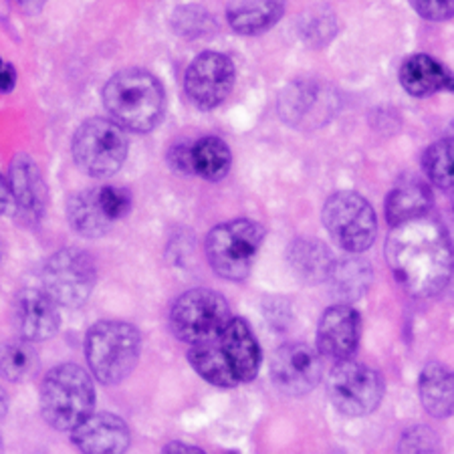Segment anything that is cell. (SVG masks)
Returning a JSON list of instances; mask_svg holds the SVG:
<instances>
[{
    "label": "cell",
    "mask_w": 454,
    "mask_h": 454,
    "mask_svg": "<svg viewBox=\"0 0 454 454\" xmlns=\"http://www.w3.org/2000/svg\"><path fill=\"white\" fill-rule=\"evenodd\" d=\"M190 160H192V172L208 182L223 180L232 164L229 144L216 136H204L190 145Z\"/></svg>",
    "instance_id": "d4e9b609"
},
{
    "label": "cell",
    "mask_w": 454,
    "mask_h": 454,
    "mask_svg": "<svg viewBox=\"0 0 454 454\" xmlns=\"http://www.w3.org/2000/svg\"><path fill=\"white\" fill-rule=\"evenodd\" d=\"M4 67V61H3V59H0V69H3Z\"/></svg>",
    "instance_id": "74e56055"
},
{
    "label": "cell",
    "mask_w": 454,
    "mask_h": 454,
    "mask_svg": "<svg viewBox=\"0 0 454 454\" xmlns=\"http://www.w3.org/2000/svg\"><path fill=\"white\" fill-rule=\"evenodd\" d=\"M229 454H239V452H229Z\"/></svg>",
    "instance_id": "f35d334b"
},
{
    "label": "cell",
    "mask_w": 454,
    "mask_h": 454,
    "mask_svg": "<svg viewBox=\"0 0 454 454\" xmlns=\"http://www.w3.org/2000/svg\"><path fill=\"white\" fill-rule=\"evenodd\" d=\"M398 454H441V441L432 428L412 427L402 434Z\"/></svg>",
    "instance_id": "f1b7e54d"
},
{
    "label": "cell",
    "mask_w": 454,
    "mask_h": 454,
    "mask_svg": "<svg viewBox=\"0 0 454 454\" xmlns=\"http://www.w3.org/2000/svg\"><path fill=\"white\" fill-rule=\"evenodd\" d=\"M17 85V71L12 65L4 63V67L0 69V93H11Z\"/></svg>",
    "instance_id": "836d02e7"
},
{
    "label": "cell",
    "mask_w": 454,
    "mask_h": 454,
    "mask_svg": "<svg viewBox=\"0 0 454 454\" xmlns=\"http://www.w3.org/2000/svg\"><path fill=\"white\" fill-rule=\"evenodd\" d=\"M128 150L126 131L104 117L83 121L73 136V158L93 178H109L120 172Z\"/></svg>",
    "instance_id": "8992f818"
},
{
    "label": "cell",
    "mask_w": 454,
    "mask_h": 454,
    "mask_svg": "<svg viewBox=\"0 0 454 454\" xmlns=\"http://www.w3.org/2000/svg\"><path fill=\"white\" fill-rule=\"evenodd\" d=\"M218 346L229 362L237 382H251L261 368V348L253 329L245 319L232 317L223 333L218 335Z\"/></svg>",
    "instance_id": "e0dca14e"
},
{
    "label": "cell",
    "mask_w": 454,
    "mask_h": 454,
    "mask_svg": "<svg viewBox=\"0 0 454 454\" xmlns=\"http://www.w3.org/2000/svg\"><path fill=\"white\" fill-rule=\"evenodd\" d=\"M14 196L9 180L0 174V216H11L14 215Z\"/></svg>",
    "instance_id": "d6a6232c"
},
{
    "label": "cell",
    "mask_w": 454,
    "mask_h": 454,
    "mask_svg": "<svg viewBox=\"0 0 454 454\" xmlns=\"http://www.w3.org/2000/svg\"><path fill=\"white\" fill-rule=\"evenodd\" d=\"M162 454H207L199 446H192V444H184V442H170L162 450Z\"/></svg>",
    "instance_id": "e575fe53"
},
{
    "label": "cell",
    "mask_w": 454,
    "mask_h": 454,
    "mask_svg": "<svg viewBox=\"0 0 454 454\" xmlns=\"http://www.w3.org/2000/svg\"><path fill=\"white\" fill-rule=\"evenodd\" d=\"M188 362L196 370V373L212 386L232 387L239 384L237 378L232 376V370L229 362H226L221 346H218V338L212 341L194 343L188 351Z\"/></svg>",
    "instance_id": "484cf974"
},
{
    "label": "cell",
    "mask_w": 454,
    "mask_h": 454,
    "mask_svg": "<svg viewBox=\"0 0 454 454\" xmlns=\"http://www.w3.org/2000/svg\"><path fill=\"white\" fill-rule=\"evenodd\" d=\"M424 172H427L432 184L450 190L452 188V140L444 137V140L432 144L430 148L424 152L422 158Z\"/></svg>",
    "instance_id": "83f0119b"
},
{
    "label": "cell",
    "mask_w": 454,
    "mask_h": 454,
    "mask_svg": "<svg viewBox=\"0 0 454 454\" xmlns=\"http://www.w3.org/2000/svg\"><path fill=\"white\" fill-rule=\"evenodd\" d=\"M98 283V267L83 248H61L43 269V291L57 305L77 309L91 297Z\"/></svg>",
    "instance_id": "ba28073f"
},
{
    "label": "cell",
    "mask_w": 454,
    "mask_h": 454,
    "mask_svg": "<svg viewBox=\"0 0 454 454\" xmlns=\"http://www.w3.org/2000/svg\"><path fill=\"white\" fill-rule=\"evenodd\" d=\"M362 319L351 305H333L321 315L317 327V351L319 356L332 360H349L360 343Z\"/></svg>",
    "instance_id": "4fadbf2b"
},
{
    "label": "cell",
    "mask_w": 454,
    "mask_h": 454,
    "mask_svg": "<svg viewBox=\"0 0 454 454\" xmlns=\"http://www.w3.org/2000/svg\"><path fill=\"white\" fill-rule=\"evenodd\" d=\"M98 199H99V204H101V210H104V215L112 223L120 221V218L129 215L131 194L128 192L126 188L106 184V186L98 188Z\"/></svg>",
    "instance_id": "f546056e"
},
{
    "label": "cell",
    "mask_w": 454,
    "mask_h": 454,
    "mask_svg": "<svg viewBox=\"0 0 454 454\" xmlns=\"http://www.w3.org/2000/svg\"><path fill=\"white\" fill-rule=\"evenodd\" d=\"M419 394L424 410L434 419L452 414V373L446 365L432 362L424 365L419 380Z\"/></svg>",
    "instance_id": "44dd1931"
},
{
    "label": "cell",
    "mask_w": 454,
    "mask_h": 454,
    "mask_svg": "<svg viewBox=\"0 0 454 454\" xmlns=\"http://www.w3.org/2000/svg\"><path fill=\"white\" fill-rule=\"evenodd\" d=\"M3 450H4V446H3V436H0V454H3Z\"/></svg>",
    "instance_id": "8d00e7d4"
},
{
    "label": "cell",
    "mask_w": 454,
    "mask_h": 454,
    "mask_svg": "<svg viewBox=\"0 0 454 454\" xmlns=\"http://www.w3.org/2000/svg\"><path fill=\"white\" fill-rule=\"evenodd\" d=\"M95 387L82 365L59 364L43 378L41 414L51 428L73 430L93 412Z\"/></svg>",
    "instance_id": "3957f363"
},
{
    "label": "cell",
    "mask_w": 454,
    "mask_h": 454,
    "mask_svg": "<svg viewBox=\"0 0 454 454\" xmlns=\"http://www.w3.org/2000/svg\"><path fill=\"white\" fill-rule=\"evenodd\" d=\"M9 184L14 196V215L27 224H36L45 216L49 202V188L43 180L39 166L25 153L12 158Z\"/></svg>",
    "instance_id": "5bb4252c"
},
{
    "label": "cell",
    "mask_w": 454,
    "mask_h": 454,
    "mask_svg": "<svg viewBox=\"0 0 454 454\" xmlns=\"http://www.w3.org/2000/svg\"><path fill=\"white\" fill-rule=\"evenodd\" d=\"M67 218L75 232L87 239L104 237L114 226V223L101 210L98 188L82 190V192L73 194L67 202Z\"/></svg>",
    "instance_id": "7402d4cb"
},
{
    "label": "cell",
    "mask_w": 454,
    "mask_h": 454,
    "mask_svg": "<svg viewBox=\"0 0 454 454\" xmlns=\"http://www.w3.org/2000/svg\"><path fill=\"white\" fill-rule=\"evenodd\" d=\"M231 319L232 315L226 299L221 293L210 289H190L182 293L170 309L174 335L192 346L216 340Z\"/></svg>",
    "instance_id": "52a82bcc"
},
{
    "label": "cell",
    "mask_w": 454,
    "mask_h": 454,
    "mask_svg": "<svg viewBox=\"0 0 454 454\" xmlns=\"http://www.w3.org/2000/svg\"><path fill=\"white\" fill-rule=\"evenodd\" d=\"M39 370V354L27 340H12L0 346V376L9 382H27Z\"/></svg>",
    "instance_id": "4316f807"
},
{
    "label": "cell",
    "mask_w": 454,
    "mask_h": 454,
    "mask_svg": "<svg viewBox=\"0 0 454 454\" xmlns=\"http://www.w3.org/2000/svg\"><path fill=\"white\" fill-rule=\"evenodd\" d=\"M414 11L420 17L428 20H449L452 17V4L450 3H436V0H424V3H412Z\"/></svg>",
    "instance_id": "4dcf8cb0"
},
{
    "label": "cell",
    "mask_w": 454,
    "mask_h": 454,
    "mask_svg": "<svg viewBox=\"0 0 454 454\" xmlns=\"http://www.w3.org/2000/svg\"><path fill=\"white\" fill-rule=\"evenodd\" d=\"M6 412H9V398H6V394L3 387H0V420L4 419Z\"/></svg>",
    "instance_id": "d590c367"
},
{
    "label": "cell",
    "mask_w": 454,
    "mask_h": 454,
    "mask_svg": "<svg viewBox=\"0 0 454 454\" xmlns=\"http://www.w3.org/2000/svg\"><path fill=\"white\" fill-rule=\"evenodd\" d=\"M104 104L121 129L148 134L162 121L166 93L158 77L144 69H123L104 87Z\"/></svg>",
    "instance_id": "7a4b0ae2"
},
{
    "label": "cell",
    "mask_w": 454,
    "mask_h": 454,
    "mask_svg": "<svg viewBox=\"0 0 454 454\" xmlns=\"http://www.w3.org/2000/svg\"><path fill=\"white\" fill-rule=\"evenodd\" d=\"M324 224L343 251L364 253L378 237V218L372 204L357 192L329 196L324 207Z\"/></svg>",
    "instance_id": "9c48e42d"
},
{
    "label": "cell",
    "mask_w": 454,
    "mask_h": 454,
    "mask_svg": "<svg viewBox=\"0 0 454 454\" xmlns=\"http://www.w3.org/2000/svg\"><path fill=\"white\" fill-rule=\"evenodd\" d=\"M333 262L332 251L317 239H297L289 247V265L305 283L327 281Z\"/></svg>",
    "instance_id": "ffe728a7"
},
{
    "label": "cell",
    "mask_w": 454,
    "mask_h": 454,
    "mask_svg": "<svg viewBox=\"0 0 454 454\" xmlns=\"http://www.w3.org/2000/svg\"><path fill=\"white\" fill-rule=\"evenodd\" d=\"M283 12L285 4L273 3V0H265V3H231L226 6V19H229L232 31L248 36L269 31L270 27L279 23Z\"/></svg>",
    "instance_id": "603a6c76"
},
{
    "label": "cell",
    "mask_w": 454,
    "mask_h": 454,
    "mask_svg": "<svg viewBox=\"0 0 454 454\" xmlns=\"http://www.w3.org/2000/svg\"><path fill=\"white\" fill-rule=\"evenodd\" d=\"M142 354V335L126 321H99L85 338L91 373L106 386H115L136 370Z\"/></svg>",
    "instance_id": "277c9868"
},
{
    "label": "cell",
    "mask_w": 454,
    "mask_h": 454,
    "mask_svg": "<svg viewBox=\"0 0 454 454\" xmlns=\"http://www.w3.org/2000/svg\"><path fill=\"white\" fill-rule=\"evenodd\" d=\"M71 432V441L82 454H126L131 442L128 424L109 412L90 414Z\"/></svg>",
    "instance_id": "9a60e30c"
},
{
    "label": "cell",
    "mask_w": 454,
    "mask_h": 454,
    "mask_svg": "<svg viewBox=\"0 0 454 454\" xmlns=\"http://www.w3.org/2000/svg\"><path fill=\"white\" fill-rule=\"evenodd\" d=\"M386 261L400 287L414 297H434L452 277V247L436 216H420L392 226Z\"/></svg>",
    "instance_id": "6da1fadb"
},
{
    "label": "cell",
    "mask_w": 454,
    "mask_h": 454,
    "mask_svg": "<svg viewBox=\"0 0 454 454\" xmlns=\"http://www.w3.org/2000/svg\"><path fill=\"white\" fill-rule=\"evenodd\" d=\"M324 376V364L317 349L307 343H287L277 349L270 362V378L287 396L309 394Z\"/></svg>",
    "instance_id": "7c38bea8"
},
{
    "label": "cell",
    "mask_w": 454,
    "mask_h": 454,
    "mask_svg": "<svg viewBox=\"0 0 454 454\" xmlns=\"http://www.w3.org/2000/svg\"><path fill=\"white\" fill-rule=\"evenodd\" d=\"M400 83L410 95L424 98V95L452 90V75L436 59L412 55L402 63Z\"/></svg>",
    "instance_id": "d6986e66"
},
{
    "label": "cell",
    "mask_w": 454,
    "mask_h": 454,
    "mask_svg": "<svg viewBox=\"0 0 454 454\" xmlns=\"http://www.w3.org/2000/svg\"><path fill=\"white\" fill-rule=\"evenodd\" d=\"M14 317L20 332V338L27 341H45L59 332L61 315L57 303L45 291L23 289L14 303Z\"/></svg>",
    "instance_id": "2e32d148"
},
{
    "label": "cell",
    "mask_w": 454,
    "mask_h": 454,
    "mask_svg": "<svg viewBox=\"0 0 454 454\" xmlns=\"http://www.w3.org/2000/svg\"><path fill=\"white\" fill-rule=\"evenodd\" d=\"M234 63L231 57L207 51L190 63L184 90L190 101L200 109H215L229 98L234 87Z\"/></svg>",
    "instance_id": "8fae6325"
},
{
    "label": "cell",
    "mask_w": 454,
    "mask_h": 454,
    "mask_svg": "<svg viewBox=\"0 0 454 454\" xmlns=\"http://www.w3.org/2000/svg\"><path fill=\"white\" fill-rule=\"evenodd\" d=\"M333 295L343 305H348L356 299H360L372 285V269L364 259L348 256V259L335 261L332 273H329Z\"/></svg>",
    "instance_id": "cb8c5ba5"
},
{
    "label": "cell",
    "mask_w": 454,
    "mask_h": 454,
    "mask_svg": "<svg viewBox=\"0 0 454 454\" xmlns=\"http://www.w3.org/2000/svg\"><path fill=\"white\" fill-rule=\"evenodd\" d=\"M432 208V190L419 178H402L386 199V221L390 226L427 216Z\"/></svg>",
    "instance_id": "ac0fdd59"
},
{
    "label": "cell",
    "mask_w": 454,
    "mask_h": 454,
    "mask_svg": "<svg viewBox=\"0 0 454 454\" xmlns=\"http://www.w3.org/2000/svg\"><path fill=\"white\" fill-rule=\"evenodd\" d=\"M327 394L346 416L372 414L384 398V380L370 365L354 360L335 364L327 376Z\"/></svg>",
    "instance_id": "30bf717a"
},
{
    "label": "cell",
    "mask_w": 454,
    "mask_h": 454,
    "mask_svg": "<svg viewBox=\"0 0 454 454\" xmlns=\"http://www.w3.org/2000/svg\"><path fill=\"white\" fill-rule=\"evenodd\" d=\"M170 164L180 172H192V160H190V145H174L170 150Z\"/></svg>",
    "instance_id": "1f68e13d"
},
{
    "label": "cell",
    "mask_w": 454,
    "mask_h": 454,
    "mask_svg": "<svg viewBox=\"0 0 454 454\" xmlns=\"http://www.w3.org/2000/svg\"><path fill=\"white\" fill-rule=\"evenodd\" d=\"M265 240L262 224L251 218H234V221L215 226L207 237V256L216 275L229 281H243L251 273Z\"/></svg>",
    "instance_id": "5b68a950"
}]
</instances>
